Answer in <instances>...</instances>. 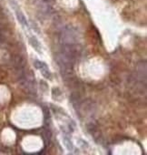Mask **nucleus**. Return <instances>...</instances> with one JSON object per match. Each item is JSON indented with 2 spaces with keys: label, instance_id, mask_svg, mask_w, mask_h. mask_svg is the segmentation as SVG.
Segmentation results:
<instances>
[{
  "label": "nucleus",
  "instance_id": "obj_2",
  "mask_svg": "<svg viewBox=\"0 0 147 155\" xmlns=\"http://www.w3.org/2000/svg\"><path fill=\"white\" fill-rule=\"evenodd\" d=\"M137 77L141 82L143 81V83L145 84L146 81V64L145 62L143 63H140L137 68Z\"/></svg>",
  "mask_w": 147,
  "mask_h": 155
},
{
  "label": "nucleus",
  "instance_id": "obj_1",
  "mask_svg": "<svg viewBox=\"0 0 147 155\" xmlns=\"http://www.w3.org/2000/svg\"><path fill=\"white\" fill-rule=\"evenodd\" d=\"M34 66L36 68L41 70L42 75L45 78V79H50L51 74H50V71H49V68H48L47 65L45 62H42V61H39V60H36L35 63H34Z\"/></svg>",
  "mask_w": 147,
  "mask_h": 155
},
{
  "label": "nucleus",
  "instance_id": "obj_4",
  "mask_svg": "<svg viewBox=\"0 0 147 155\" xmlns=\"http://www.w3.org/2000/svg\"><path fill=\"white\" fill-rule=\"evenodd\" d=\"M17 18H18L19 22H20L22 25H24V26H27V20H26V18H25L24 15H23L21 12L17 11Z\"/></svg>",
  "mask_w": 147,
  "mask_h": 155
},
{
  "label": "nucleus",
  "instance_id": "obj_5",
  "mask_svg": "<svg viewBox=\"0 0 147 155\" xmlns=\"http://www.w3.org/2000/svg\"><path fill=\"white\" fill-rule=\"evenodd\" d=\"M64 143H65V146L67 147L68 150H72L73 149L72 142L70 141V140H67V138H64Z\"/></svg>",
  "mask_w": 147,
  "mask_h": 155
},
{
  "label": "nucleus",
  "instance_id": "obj_3",
  "mask_svg": "<svg viewBox=\"0 0 147 155\" xmlns=\"http://www.w3.org/2000/svg\"><path fill=\"white\" fill-rule=\"evenodd\" d=\"M29 41H30V44H31V46L32 47H34L35 48H36V51H38V52H41V46H40V43L38 42V40L36 38H34V37H31L30 38H29Z\"/></svg>",
  "mask_w": 147,
  "mask_h": 155
}]
</instances>
